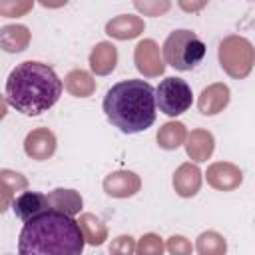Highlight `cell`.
Listing matches in <instances>:
<instances>
[{
    "label": "cell",
    "mask_w": 255,
    "mask_h": 255,
    "mask_svg": "<svg viewBox=\"0 0 255 255\" xmlns=\"http://www.w3.org/2000/svg\"><path fill=\"white\" fill-rule=\"evenodd\" d=\"M165 249L171 253V255H189L193 251L191 243L183 237V235H171L165 243Z\"/></svg>",
    "instance_id": "28"
},
{
    "label": "cell",
    "mask_w": 255,
    "mask_h": 255,
    "mask_svg": "<svg viewBox=\"0 0 255 255\" xmlns=\"http://www.w3.org/2000/svg\"><path fill=\"white\" fill-rule=\"evenodd\" d=\"M187 139V129L181 122H167L157 131V145L161 149H177Z\"/></svg>",
    "instance_id": "21"
},
{
    "label": "cell",
    "mask_w": 255,
    "mask_h": 255,
    "mask_svg": "<svg viewBox=\"0 0 255 255\" xmlns=\"http://www.w3.org/2000/svg\"><path fill=\"white\" fill-rule=\"evenodd\" d=\"M163 251H165V245H163L161 237L155 233L141 235V239L137 241V247H135V253H139V255H161Z\"/></svg>",
    "instance_id": "26"
},
{
    "label": "cell",
    "mask_w": 255,
    "mask_h": 255,
    "mask_svg": "<svg viewBox=\"0 0 255 255\" xmlns=\"http://www.w3.org/2000/svg\"><path fill=\"white\" fill-rule=\"evenodd\" d=\"M155 90L143 80H122L104 98V114L120 131L137 133L155 122Z\"/></svg>",
    "instance_id": "3"
},
{
    "label": "cell",
    "mask_w": 255,
    "mask_h": 255,
    "mask_svg": "<svg viewBox=\"0 0 255 255\" xmlns=\"http://www.w3.org/2000/svg\"><path fill=\"white\" fill-rule=\"evenodd\" d=\"M133 62H135L137 72L143 74L145 78H157L165 70L159 46L151 38H145V40L137 42V46L133 50Z\"/></svg>",
    "instance_id": "7"
},
{
    "label": "cell",
    "mask_w": 255,
    "mask_h": 255,
    "mask_svg": "<svg viewBox=\"0 0 255 255\" xmlns=\"http://www.w3.org/2000/svg\"><path fill=\"white\" fill-rule=\"evenodd\" d=\"M205 179L213 189L233 191L243 183V171L231 161H215L207 167Z\"/></svg>",
    "instance_id": "8"
},
{
    "label": "cell",
    "mask_w": 255,
    "mask_h": 255,
    "mask_svg": "<svg viewBox=\"0 0 255 255\" xmlns=\"http://www.w3.org/2000/svg\"><path fill=\"white\" fill-rule=\"evenodd\" d=\"M44 8H62L68 4V0H38Z\"/></svg>",
    "instance_id": "30"
},
{
    "label": "cell",
    "mask_w": 255,
    "mask_h": 255,
    "mask_svg": "<svg viewBox=\"0 0 255 255\" xmlns=\"http://www.w3.org/2000/svg\"><path fill=\"white\" fill-rule=\"evenodd\" d=\"M64 86L76 98H88V96H92L96 92V80H94V76L90 72H86V70H80V68L66 74Z\"/></svg>",
    "instance_id": "20"
},
{
    "label": "cell",
    "mask_w": 255,
    "mask_h": 255,
    "mask_svg": "<svg viewBox=\"0 0 255 255\" xmlns=\"http://www.w3.org/2000/svg\"><path fill=\"white\" fill-rule=\"evenodd\" d=\"M36 0H0V14L4 18H20L34 8Z\"/></svg>",
    "instance_id": "25"
},
{
    "label": "cell",
    "mask_w": 255,
    "mask_h": 255,
    "mask_svg": "<svg viewBox=\"0 0 255 255\" xmlns=\"http://www.w3.org/2000/svg\"><path fill=\"white\" fill-rule=\"evenodd\" d=\"M84 231L72 215L48 209L28 221L20 231V255H80L84 251Z\"/></svg>",
    "instance_id": "1"
},
{
    "label": "cell",
    "mask_w": 255,
    "mask_h": 255,
    "mask_svg": "<svg viewBox=\"0 0 255 255\" xmlns=\"http://www.w3.org/2000/svg\"><path fill=\"white\" fill-rule=\"evenodd\" d=\"M133 6L139 14L157 18L167 14V10L171 8V0H133Z\"/></svg>",
    "instance_id": "24"
},
{
    "label": "cell",
    "mask_w": 255,
    "mask_h": 255,
    "mask_svg": "<svg viewBox=\"0 0 255 255\" xmlns=\"http://www.w3.org/2000/svg\"><path fill=\"white\" fill-rule=\"evenodd\" d=\"M141 187V179L137 173L129 171V169H118V171H112L110 175H106L104 179V191L110 195V197H118V199H124V197H131L139 191Z\"/></svg>",
    "instance_id": "9"
},
{
    "label": "cell",
    "mask_w": 255,
    "mask_h": 255,
    "mask_svg": "<svg viewBox=\"0 0 255 255\" xmlns=\"http://www.w3.org/2000/svg\"><path fill=\"white\" fill-rule=\"evenodd\" d=\"M219 66L223 72L235 80H243L251 74L255 66V48L243 36H227L219 42L217 48Z\"/></svg>",
    "instance_id": "5"
},
{
    "label": "cell",
    "mask_w": 255,
    "mask_h": 255,
    "mask_svg": "<svg viewBox=\"0 0 255 255\" xmlns=\"http://www.w3.org/2000/svg\"><path fill=\"white\" fill-rule=\"evenodd\" d=\"M201 187V169L187 161L181 163L173 173V189L181 197H193Z\"/></svg>",
    "instance_id": "14"
},
{
    "label": "cell",
    "mask_w": 255,
    "mask_h": 255,
    "mask_svg": "<svg viewBox=\"0 0 255 255\" xmlns=\"http://www.w3.org/2000/svg\"><path fill=\"white\" fill-rule=\"evenodd\" d=\"M195 249L199 255H223L227 251V243L221 233L217 231H203L197 237Z\"/></svg>",
    "instance_id": "23"
},
{
    "label": "cell",
    "mask_w": 255,
    "mask_h": 255,
    "mask_svg": "<svg viewBox=\"0 0 255 255\" xmlns=\"http://www.w3.org/2000/svg\"><path fill=\"white\" fill-rule=\"evenodd\" d=\"M62 90L64 84L54 68L42 62L26 60L10 72L4 98L16 112L24 116H40L60 100Z\"/></svg>",
    "instance_id": "2"
},
{
    "label": "cell",
    "mask_w": 255,
    "mask_h": 255,
    "mask_svg": "<svg viewBox=\"0 0 255 255\" xmlns=\"http://www.w3.org/2000/svg\"><path fill=\"white\" fill-rule=\"evenodd\" d=\"M24 151L28 157H32L36 161H44V159L52 157L56 151L54 131L48 128H36L32 131H28V135L24 139Z\"/></svg>",
    "instance_id": "10"
},
{
    "label": "cell",
    "mask_w": 255,
    "mask_h": 255,
    "mask_svg": "<svg viewBox=\"0 0 255 255\" xmlns=\"http://www.w3.org/2000/svg\"><path fill=\"white\" fill-rule=\"evenodd\" d=\"M10 207H12L14 215L18 219H22V221H28V219H32V217H36V215H40V213L50 209L48 195L38 193V191H22L20 195L14 197Z\"/></svg>",
    "instance_id": "12"
},
{
    "label": "cell",
    "mask_w": 255,
    "mask_h": 255,
    "mask_svg": "<svg viewBox=\"0 0 255 255\" xmlns=\"http://www.w3.org/2000/svg\"><path fill=\"white\" fill-rule=\"evenodd\" d=\"M229 100H231L229 88L221 82H215V84H209L207 88L201 90L199 100H197V110L203 116H215L227 108Z\"/></svg>",
    "instance_id": "11"
},
{
    "label": "cell",
    "mask_w": 255,
    "mask_h": 255,
    "mask_svg": "<svg viewBox=\"0 0 255 255\" xmlns=\"http://www.w3.org/2000/svg\"><path fill=\"white\" fill-rule=\"evenodd\" d=\"M207 2L209 0H177V6L187 14H195V12H201L207 6Z\"/></svg>",
    "instance_id": "29"
},
{
    "label": "cell",
    "mask_w": 255,
    "mask_h": 255,
    "mask_svg": "<svg viewBox=\"0 0 255 255\" xmlns=\"http://www.w3.org/2000/svg\"><path fill=\"white\" fill-rule=\"evenodd\" d=\"M48 205H50V209L62 211L66 215H76V213H80L84 201H82V195L76 189L56 187L54 191L48 193Z\"/></svg>",
    "instance_id": "18"
},
{
    "label": "cell",
    "mask_w": 255,
    "mask_h": 255,
    "mask_svg": "<svg viewBox=\"0 0 255 255\" xmlns=\"http://www.w3.org/2000/svg\"><path fill=\"white\" fill-rule=\"evenodd\" d=\"M191 102H193V92L189 84L181 78L169 76L161 80L159 86L155 88V104L159 112H163L169 118H175L187 112L191 108Z\"/></svg>",
    "instance_id": "6"
},
{
    "label": "cell",
    "mask_w": 255,
    "mask_h": 255,
    "mask_svg": "<svg viewBox=\"0 0 255 255\" xmlns=\"http://www.w3.org/2000/svg\"><path fill=\"white\" fill-rule=\"evenodd\" d=\"M118 64V48L112 42H98L90 52V68L96 76H108Z\"/></svg>",
    "instance_id": "15"
},
{
    "label": "cell",
    "mask_w": 255,
    "mask_h": 255,
    "mask_svg": "<svg viewBox=\"0 0 255 255\" xmlns=\"http://www.w3.org/2000/svg\"><path fill=\"white\" fill-rule=\"evenodd\" d=\"M135 241L131 235H120L110 243V253L114 255H131L135 253Z\"/></svg>",
    "instance_id": "27"
},
{
    "label": "cell",
    "mask_w": 255,
    "mask_h": 255,
    "mask_svg": "<svg viewBox=\"0 0 255 255\" xmlns=\"http://www.w3.org/2000/svg\"><path fill=\"white\" fill-rule=\"evenodd\" d=\"M215 149V139L207 129H191L185 139V151L193 161H207Z\"/></svg>",
    "instance_id": "16"
},
{
    "label": "cell",
    "mask_w": 255,
    "mask_h": 255,
    "mask_svg": "<svg viewBox=\"0 0 255 255\" xmlns=\"http://www.w3.org/2000/svg\"><path fill=\"white\" fill-rule=\"evenodd\" d=\"M82 231H84V237H86V243L90 245H102L106 239H108V227L106 223L96 217L94 213H82L80 219H78Z\"/></svg>",
    "instance_id": "22"
},
{
    "label": "cell",
    "mask_w": 255,
    "mask_h": 255,
    "mask_svg": "<svg viewBox=\"0 0 255 255\" xmlns=\"http://www.w3.org/2000/svg\"><path fill=\"white\" fill-rule=\"evenodd\" d=\"M143 30H145L143 20L133 14H120L106 24V34L116 40H133Z\"/></svg>",
    "instance_id": "13"
},
{
    "label": "cell",
    "mask_w": 255,
    "mask_h": 255,
    "mask_svg": "<svg viewBox=\"0 0 255 255\" xmlns=\"http://www.w3.org/2000/svg\"><path fill=\"white\" fill-rule=\"evenodd\" d=\"M205 56V44L191 30H173L163 42V60L179 72L195 68Z\"/></svg>",
    "instance_id": "4"
},
{
    "label": "cell",
    "mask_w": 255,
    "mask_h": 255,
    "mask_svg": "<svg viewBox=\"0 0 255 255\" xmlns=\"http://www.w3.org/2000/svg\"><path fill=\"white\" fill-rule=\"evenodd\" d=\"M30 44V30L22 24H8L0 30V46L4 52L14 54L26 50Z\"/></svg>",
    "instance_id": "19"
},
{
    "label": "cell",
    "mask_w": 255,
    "mask_h": 255,
    "mask_svg": "<svg viewBox=\"0 0 255 255\" xmlns=\"http://www.w3.org/2000/svg\"><path fill=\"white\" fill-rule=\"evenodd\" d=\"M26 187H28V179H26L22 173L12 171V169H2V171H0V191H2L0 209L6 211V209L12 205L16 193L26 191Z\"/></svg>",
    "instance_id": "17"
}]
</instances>
